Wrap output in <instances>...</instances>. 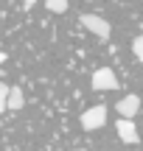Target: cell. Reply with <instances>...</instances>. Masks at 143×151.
Listing matches in <instances>:
<instances>
[{"label":"cell","instance_id":"obj_2","mask_svg":"<svg viewBox=\"0 0 143 151\" xmlns=\"http://www.w3.org/2000/svg\"><path fill=\"white\" fill-rule=\"evenodd\" d=\"M104 123H107V106H104V104H95V106H90V109L82 112V129L95 132V129H101Z\"/></svg>","mask_w":143,"mask_h":151},{"label":"cell","instance_id":"obj_1","mask_svg":"<svg viewBox=\"0 0 143 151\" xmlns=\"http://www.w3.org/2000/svg\"><path fill=\"white\" fill-rule=\"evenodd\" d=\"M79 22H82L93 37H98V39H110V34H112V25L104 20V17H98V14H82Z\"/></svg>","mask_w":143,"mask_h":151},{"label":"cell","instance_id":"obj_5","mask_svg":"<svg viewBox=\"0 0 143 151\" xmlns=\"http://www.w3.org/2000/svg\"><path fill=\"white\" fill-rule=\"evenodd\" d=\"M115 112L121 115V118H129V120H132L135 115L140 112V95H135V92H129V95H124L121 101L115 104Z\"/></svg>","mask_w":143,"mask_h":151},{"label":"cell","instance_id":"obj_3","mask_svg":"<svg viewBox=\"0 0 143 151\" xmlns=\"http://www.w3.org/2000/svg\"><path fill=\"white\" fill-rule=\"evenodd\" d=\"M90 84H93V90L104 92V90H118V76L110 70V67H98V70L93 73V78H90Z\"/></svg>","mask_w":143,"mask_h":151},{"label":"cell","instance_id":"obj_6","mask_svg":"<svg viewBox=\"0 0 143 151\" xmlns=\"http://www.w3.org/2000/svg\"><path fill=\"white\" fill-rule=\"evenodd\" d=\"M22 104H25L22 87H11V92H9V112H17V109H22Z\"/></svg>","mask_w":143,"mask_h":151},{"label":"cell","instance_id":"obj_7","mask_svg":"<svg viewBox=\"0 0 143 151\" xmlns=\"http://www.w3.org/2000/svg\"><path fill=\"white\" fill-rule=\"evenodd\" d=\"M45 9L53 14H62V11H67V0H45Z\"/></svg>","mask_w":143,"mask_h":151},{"label":"cell","instance_id":"obj_8","mask_svg":"<svg viewBox=\"0 0 143 151\" xmlns=\"http://www.w3.org/2000/svg\"><path fill=\"white\" fill-rule=\"evenodd\" d=\"M9 92H11V87L6 84H0V109H9Z\"/></svg>","mask_w":143,"mask_h":151},{"label":"cell","instance_id":"obj_10","mask_svg":"<svg viewBox=\"0 0 143 151\" xmlns=\"http://www.w3.org/2000/svg\"><path fill=\"white\" fill-rule=\"evenodd\" d=\"M34 6H37V0H22V9H25V11H31Z\"/></svg>","mask_w":143,"mask_h":151},{"label":"cell","instance_id":"obj_11","mask_svg":"<svg viewBox=\"0 0 143 151\" xmlns=\"http://www.w3.org/2000/svg\"><path fill=\"white\" fill-rule=\"evenodd\" d=\"M79 151H84V148H79Z\"/></svg>","mask_w":143,"mask_h":151},{"label":"cell","instance_id":"obj_4","mask_svg":"<svg viewBox=\"0 0 143 151\" xmlns=\"http://www.w3.org/2000/svg\"><path fill=\"white\" fill-rule=\"evenodd\" d=\"M115 132H118V137H121V140L126 143V146H138V143H140L138 126H135V120H129V118H118Z\"/></svg>","mask_w":143,"mask_h":151},{"label":"cell","instance_id":"obj_9","mask_svg":"<svg viewBox=\"0 0 143 151\" xmlns=\"http://www.w3.org/2000/svg\"><path fill=\"white\" fill-rule=\"evenodd\" d=\"M132 53L138 56V62H143V34H140V37H135V42H132Z\"/></svg>","mask_w":143,"mask_h":151}]
</instances>
